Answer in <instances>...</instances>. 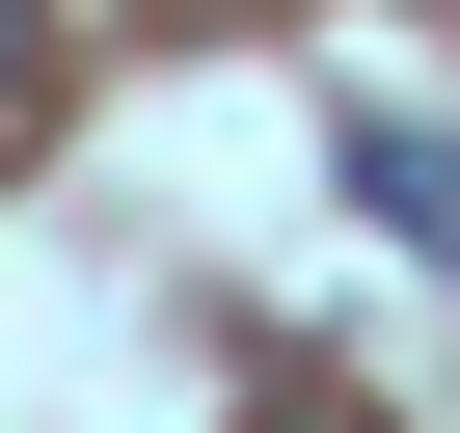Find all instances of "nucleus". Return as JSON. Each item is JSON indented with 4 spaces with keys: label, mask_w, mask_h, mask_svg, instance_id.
<instances>
[{
    "label": "nucleus",
    "mask_w": 460,
    "mask_h": 433,
    "mask_svg": "<svg viewBox=\"0 0 460 433\" xmlns=\"http://www.w3.org/2000/svg\"><path fill=\"white\" fill-rule=\"evenodd\" d=\"M379 190H406V244H460V136H379Z\"/></svg>",
    "instance_id": "nucleus-1"
},
{
    "label": "nucleus",
    "mask_w": 460,
    "mask_h": 433,
    "mask_svg": "<svg viewBox=\"0 0 460 433\" xmlns=\"http://www.w3.org/2000/svg\"><path fill=\"white\" fill-rule=\"evenodd\" d=\"M0 82H28V0H0Z\"/></svg>",
    "instance_id": "nucleus-2"
}]
</instances>
